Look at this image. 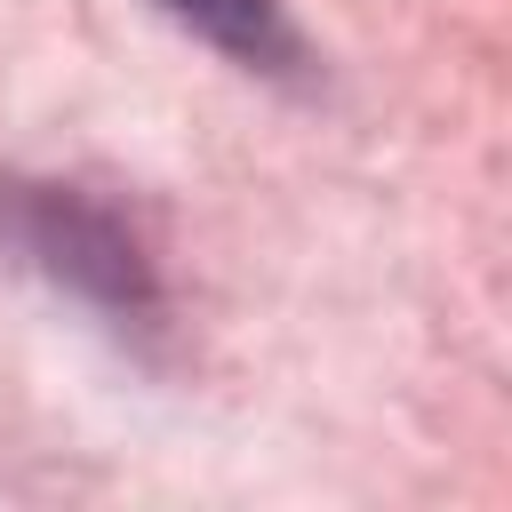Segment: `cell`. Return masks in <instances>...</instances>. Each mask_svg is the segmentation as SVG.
<instances>
[{
    "label": "cell",
    "mask_w": 512,
    "mask_h": 512,
    "mask_svg": "<svg viewBox=\"0 0 512 512\" xmlns=\"http://www.w3.org/2000/svg\"><path fill=\"white\" fill-rule=\"evenodd\" d=\"M0 232H8L48 280L96 296L104 312H128V320H152V312H160L152 264H144L136 232H128L112 208H96V200H80V192H64V184H8Z\"/></svg>",
    "instance_id": "1"
},
{
    "label": "cell",
    "mask_w": 512,
    "mask_h": 512,
    "mask_svg": "<svg viewBox=\"0 0 512 512\" xmlns=\"http://www.w3.org/2000/svg\"><path fill=\"white\" fill-rule=\"evenodd\" d=\"M168 8L184 24H200L216 48H232L240 64H256V72H296V56H304V40L280 16V0H168Z\"/></svg>",
    "instance_id": "2"
}]
</instances>
